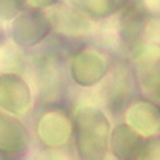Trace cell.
Segmentation results:
<instances>
[{
  "label": "cell",
  "mask_w": 160,
  "mask_h": 160,
  "mask_svg": "<svg viewBox=\"0 0 160 160\" xmlns=\"http://www.w3.org/2000/svg\"><path fill=\"white\" fill-rule=\"evenodd\" d=\"M71 8L90 18H105L114 10L115 0H65Z\"/></svg>",
  "instance_id": "cell-10"
},
{
  "label": "cell",
  "mask_w": 160,
  "mask_h": 160,
  "mask_svg": "<svg viewBox=\"0 0 160 160\" xmlns=\"http://www.w3.org/2000/svg\"><path fill=\"white\" fill-rule=\"evenodd\" d=\"M30 135L18 119L0 110V154L17 156L28 148Z\"/></svg>",
  "instance_id": "cell-6"
},
{
  "label": "cell",
  "mask_w": 160,
  "mask_h": 160,
  "mask_svg": "<svg viewBox=\"0 0 160 160\" xmlns=\"http://www.w3.org/2000/svg\"><path fill=\"white\" fill-rule=\"evenodd\" d=\"M58 3V0H26L27 8H35V9H42L49 8Z\"/></svg>",
  "instance_id": "cell-13"
},
{
  "label": "cell",
  "mask_w": 160,
  "mask_h": 160,
  "mask_svg": "<svg viewBox=\"0 0 160 160\" xmlns=\"http://www.w3.org/2000/svg\"><path fill=\"white\" fill-rule=\"evenodd\" d=\"M4 40H5V33H4L3 28L0 27V49H2V46H3V42H4Z\"/></svg>",
  "instance_id": "cell-15"
},
{
  "label": "cell",
  "mask_w": 160,
  "mask_h": 160,
  "mask_svg": "<svg viewBox=\"0 0 160 160\" xmlns=\"http://www.w3.org/2000/svg\"><path fill=\"white\" fill-rule=\"evenodd\" d=\"M135 159H160V136L143 140Z\"/></svg>",
  "instance_id": "cell-12"
},
{
  "label": "cell",
  "mask_w": 160,
  "mask_h": 160,
  "mask_svg": "<svg viewBox=\"0 0 160 160\" xmlns=\"http://www.w3.org/2000/svg\"><path fill=\"white\" fill-rule=\"evenodd\" d=\"M140 4L143 7L146 12L160 16V0H140Z\"/></svg>",
  "instance_id": "cell-14"
},
{
  "label": "cell",
  "mask_w": 160,
  "mask_h": 160,
  "mask_svg": "<svg viewBox=\"0 0 160 160\" xmlns=\"http://www.w3.org/2000/svg\"><path fill=\"white\" fill-rule=\"evenodd\" d=\"M136 77L148 96L160 102V48L146 45L135 57Z\"/></svg>",
  "instance_id": "cell-3"
},
{
  "label": "cell",
  "mask_w": 160,
  "mask_h": 160,
  "mask_svg": "<svg viewBox=\"0 0 160 160\" xmlns=\"http://www.w3.org/2000/svg\"><path fill=\"white\" fill-rule=\"evenodd\" d=\"M142 141L140 133L128 123L119 124L112 133L113 154L119 159H135Z\"/></svg>",
  "instance_id": "cell-9"
},
{
  "label": "cell",
  "mask_w": 160,
  "mask_h": 160,
  "mask_svg": "<svg viewBox=\"0 0 160 160\" xmlns=\"http://www.w3.org/2000/svg\"><path fill=\"white\" fill-rule=\"evenodd\" d=\"M73 132V122L64 113L50 110L38 122V135L49 146H59L69 140Z\"/></svg>",
  "instance_id": "cell-7"
},
{
  "label": "cell",
  "mask_w": 160,
  "mask_h": 160,
  "mask_svg": "<svg viewBox=\"0 0 160 160\" xmlns=\"http://www.w3.org/2000/svg\"><path fill=\"white\" fill-rule=\"evenodd\" d=\"M27 9L26 0H0V21H13Z\"/></svg>",
  "instance_id": "cell-11"
},
{
  "label": "cell",
  "mask_w": 160,
  "mask_h": 160,
  "mask_svg": "<svg viewBox=\"0 0 160 160\" xmlns=\"http://www.w3.org/2000/svg\"><path fill=\"white\" fill-rule=\"evenodd\" d=\"M31 104V88L22 77L14 73L0 76V108L19 115L27 112Z\"/></svg>",
  "instance_id": "cell-5"
},
{
  "label": "cell",
  "mask_w": 160,
  "mask_h": 160,
  "mask_svg": "<svg viewBox=\"0 0 160 160\" xmlns=\"http://www.w3.org/2000/svg\"><path fill=\"white\" fill-rule=\"evenodd\" d=\"M108 72L105 58L92 49H83L73 55L71 73L73 81L82 87H91L99 83Z\"/></svg>",
  "instance_id": "cell-4"
},
{
  "label": "cell",
  "mask_w": 160,
  "mask_h": 160,
  "mask_svg": "<svg viewBox=\"0 0 160 160\" xmlns=\"http://www.w3.org/2000/svg\"><path fill=\"white\" fill-rule=\"evenodd\" d=\"M77 151L82 159H102L108 151L110 123L100 109L83 106L73 122Z\"/></svg>",
  "instance_id": "cell-1"
},
{
  "label": "cell",
  "mask_w": 160,
  "mask_h": 160,
  "mask_svg": "<svg viewBox=\"0 0 160 160\" xmlns=\"http://www.w3.org/2000/svg\"><path fill=\"white\" fill-rule=\"evenodd\" d=\"M126 118L140 135H154L160 131V109L151 101H135L128 108Z\"/></svg>",
  "instance_id": "cell-8"
},
{
  "label": "cell",
  "mask_w": 160,
  "mask_h": 160,
  "mask_svg": "<svg viewBox=\"0 0 160 160\" xmlns=\"http://www.w3.org/2000/svg\"><path fill=\"white\" fill-rule=\"evenodd\" d=\"M52 28L51 19L40 9L27 8L12 21V40L21 48H32L45 40Z\"/></svg>",
  "instance_id": "cell-2"
}]
</instances>
